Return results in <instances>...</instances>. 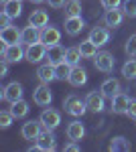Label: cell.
Returning <instances> with one entry per match:
<instances>
[{"instance_id": "cell-8", "label": "cell", "mask_w": 136, "mask_h": 152, "mask_svg": "<svg viewBox=\"0 0 136 152\" xmlns=\"http://www.w3.org/2000/svg\"><path fill=\"white\" fill-rule=\"evenodd\" d=\"M2 99L8 102V104H14V102L23 99V85H21L18 81L8 83V85L2 89Z\"/></svg>"}, {"instance_id": "cell-22", "label": "cell", "mask_w": 136, "mask_h": 152, "mask_svg": "<svg viewBox=\"0 0 136 152\" xmlns=\"http://www.w3.org/2000/svg\"><path fill=\"white\" fill-rule=\"evenodd\" d=\"M100 91H102L106 97H110V99H112L116 94H120V81H118V79H114V77H110V79H106V81L102 83Z\"/></svg>"}, {"instance_id": "cell-9", "label": "cell", "mask_w": 136, "mask_h": 152, "mask_svg": "<svg viewBox=\"0 0 136 152\" xmlns=\"http://www.w3.org/2000/svg\"><path fill=\"white\" fill-rule=\"evenodd\" d=\"M33 102L37 105H49L53 102V94L49 89V83H41L37 89L33 91Z\"/></svg>"}, {"instance_id": "cell-10", "label": "cell", "mask_w": 136, "mask_h": 152, "mask_svg": "<svg viewBox=\"0 0 136 152\" xmlns=\"http://www.w3.org/2000/svg\"><path fill=\"white\" fill-rule=\"evenodd\" d=\"M43 130L45 128H43L41 120H29L26 124H23V138L24 140H37Z\"/></svg>"}, {"instance_id": "cell-39", "label": "cell", "mask_w": 136, "mask_h": 152, "mask_svg": "<svg viewBox=\"0 0 136 152\" xmlns=\"http://www.w3.org/2000/svg\"><path fill=\"white\" fill-rule=\"evenodd\" d=\"M10 18L12 16H8L6 12L2 10V14H0V26H10Z\"/></svg>"}, {"instance_id": "cell-29", "label": "cell", "mask_w": 136, "mask_h": 152, "mask_svg": "<svg viewBox=\"0 0 136 152\" xmlns=\"http://www.w3.org/2000/svg\"><path fill=\"white\" fill-rule=\"evenodd\" d=\"M81 59H83V55H81V51H79V47H71V49H67V55H65V61H67L71 67H75L77 63H79Z\"/></svg>"}, {"instance_id": "cell-31", "label": "cell", "mask_w": 136, "mask_h": 152, "mask_svg": "<svg viewBox=\"0 0 136 152\" xmlns=\"http://www.w3.org/2000/svg\"><path fill=\"white\" fill-rule=\"evenodd\" d=\"M55 69H57V79H69V75H71V69H73V67L65 61V63H59Z\"/></svg>"}, {"instance_id": "cell-17", "label": "cell", "mask_w": 136, "mask_h": 152, "mask_svg": "<svg viewBox=\"0 0 136 152\" xmlns=\"http://www.w3.org/2000/svg\"><path fill=\"white\" fill-rule=\"evenodd\" d=\"M83 26H85V23H83V18H81V16L65 18V33H67L69 37H77L81 31H83Z\"/></svg>"}, {"instance_id": "cell-4", "label": "cell", "mask_w": 136, "mask_h": 152, "mask_svg": "<svg viewBox=\"0 0 136 152\" xmlns=\"http://www.w3.org/2000/svg\"><path fill=\"white\" fill-rule=\"evenodd\" d=\"M93 65H96V69L102 71V73H112L114 65H116V59H114L112 53H108V51H100V53L93 57Z\"/></svg>"}, {"instance_id": "cell-28", "label": "cell", "mask_w": 136, "mask_h": 152, "mask_svg": "<svg viewBox=\"0 0 136 152\" xmlns=\"http://www.w3.org/2000/svg\"><path fill=\"white\" fill-rule=\"evenodd\" d=\"M73 16H81L79 0H67V4H65V18H73Z\"/></svg>"}, {"instance_id": "cell-18", "label": "cell", "mask_w": 136, "mask_h": 152, "mask_svg": "<svg viewBox=\"0 0 136 152\" xmlns=\"http://www.w3.org/2000/svg\"><path fill=\"white\" fill-rule=\"evenodd\" d=\"M128 104H130V97L126 94H116L112 97V114H126L128 110Z\"/></svg>"}, {"instance_id": "cell-25", "label": "cell", "mask_w": 136, "mask_h": 152, "mask_svg": "<svg viewBox=\"0 0 136 152\" xmlns=\"http://www.w3.org/2000/svg\"><path fill=\"white\" fill-rule=\"evenodd\" d=\"M130 148H132V146H130V142L126 140L124 136H116V138H112V142H110V150L112 152H128L130 150Z\"/></svg>"}, {"instance_id": "cell-36", "label": "cell", "mask_w": 136, "mask_h": 152, "mask_svg": "<svg viewBox=\"0 0 136 152\" xmlns=\"http://www.w3.org/2000/svg\"><path fill=\"white\" fill-rule=\"evenodd\" d=\"M126 116H128V118H134V120H136V99H130L128 110H126Z\"/></svg>"}, {"instance_id": "cell-33", "label": "cell", "mask_w": 136, "mask_h": 152, "mask_svg": "<svg viewBox=\"0 0 136 152\" xmlns=\"http://www.w3.org/2000/svg\"><path fill=\"white\" fill-rule=\"evenodd\" d=\"M124 51H126V55H128V57H136V33L128 37Z\"/></svg>"}, {"instance_id": "cell-16", "label": "cell", "mask_w": 136, "mask_h": 152, "mask_svg": "<svg viewBox=\"0 0 136 152\" xmlns=\"http://www.w3.org/2000/svg\"><path fill=\"white\" fill-rule=\"evenodd\" d=\"M41 41V28H37L33 24H29V26H24L23 28V39H21V43L23 45H35V43H39Z\"/></svg>"}, {"instance_id": "cell-14", "label": "cell", "mask_w": 136, "mask_h": 152, "mask_svg": "<svg viewBox=\"0 0 136 152\" xmlns=\"http://www.w3.org/2000/svg\"><path fill=\"white\" fill-rule=\"evenodd\" d=\"M104 97H106V95H104L102 91H100V94H98V91H90L87 97H85L87 110H91L93 114H100V112L104 110Z\"/></svg>"}, {"instance_id": "cell-30", "label": "cell", "mask_w": 136, "mask_h": 152, "mask_svg": "<svg viewBox=\"0 0 136 152\" xmlns=\"http://www.w3.org/2000/svg\"><path fill=\"white\" fill-rule=\"evenodd\" d=\"M122 75H124L126 79H136V61L134 59H130V61H126L124 67H122Z\"/></svg>"}, {"instance_id": "cell-5", "label": "cell", "mask_w": 136, "mask_h": 152, "mask_svg": "<svg viewBox=\"0 0 136 152\" xmlns=\"http://www.w3.org/2000/svg\"><path fill=\"white\" fill-rule=\"evenodd\" d=\"M47 45L43 41H39V43H35V45H29L26 47V53H24V59L26 61H31V63H39L41 59H47Z\"/></svg>"}, {"instance_id": "cell-19", "label": "cell", "mask_w": 136, "mask_h": 152, "mask_svg": "<svg viewBox=\"0 0 136 152\" xmlns=\"http://www.w3.org/2000/svg\"><path fill=\"white\" fill-rule=\"evenodd\" d=\"M90 41H93L98 47H102V45H106L110 41V31L102 28V26H96V28H91V33H90Z\"/></svg>"}, {"instance_id": "cell-21", "label": "cell", "mask_w": 136, "mask_h": 152, "mask_svg": "<svg viewBox=\"0 0 136 152\" xmlns=\"http://www.w3.org/2000/svg\"><path fill=\"white\" fill-rule=\"evenodd\" d=\"M83 136H85V128H83V124H81V122L75 120V122H71V124L67 126V138H69V140L79 142Z\"/></svg>"}, {"instance_id": "cell-2", "label": "cell", "mask_w": 136, "mask_h": 152, "mask_svg": "<svg viewBox=\"0 0 136 152\" xmlns=\"http://www.w3.org/2000/svg\"><path fill=\"white\" fill-rule=\"evenodd\" d=\"M57 146V136L53 130H43L41 134H39V138H37V144L31 146L29 150H43V152H51L55 150Z\"/></svg>"}, {"instance_id": "cell-13", "label": "cell", "mask_w": 136, "mask_h": 152, "mask_svg": "<svg viewBox=\"0 0 136 152\" xmlns=\"http://www.w3.org/2000/svg\"><path fill=\"white\" fill-rule=\"evenodd\" d=\"M124 10L118 6V8H112V10L106 12V16H104V23H106V26L108 28H116V26H120L122 24V20H124Z\"/></svg>"}, {"instance_id": "cell-37", "label": "cell", "mask_w": 136, "mask_h": 152, "mask_svg": "<svg viewBox=\"0 0 136 152\" xmlns=\"http://www.w3.org/2000/svg\"><path fill=\"white\" fill-rule=\"evenodd\" d=\"M47 2L51 8H65V4H67V0H47Z\"/></svg>"}, {"instance_id": "cell-24", "label": "cell", "mask_w": 136, "mask_h": 152, "mask_svg": "<svg viewBox=\"0 0 136 152\" xmlns=\"http://www.w3.org/2000/svg\"><path fill=\"white\" fill-rule=\"evenodd\" d=\"M29 104L24 102V99H18V102H14V104H10V114L14 116V120H21V118H24L26 114H29Z\"/></svg>"}, {"instance_id": "cell-11", "label": "cell", "mask_w": 136, "mask_h": 152, "mask_svg": "<svg viewBox=\"0 0 136 152\" xmlns=\"http://www.w3.org/2000/svg\"><path fill=\"white\" fill-rule=\"evenodd\" d=\"M65 55H67V49H63L61 45H51L47 49V63L57 67L59 63H65Z\"/></svg>"}, {"instance_id": "cell-35", "label": "cell", "mask_w": 136, "mask_h": 152, "mask_svg": "<svg viewBox=\"0 0 136 152\" xmlns=\"http://www.w3.org/2000/svg\"><path fill=\"white\" fill-rule=\"evenodd\" d=\"M102 2V6L106 10H112V8H118L120 4H122V0H100Z\"/></svg>"}, {"instance_id": "cell-20", "label": "cell", "mask_w": 136, "mask_h": 152, "mask_svg": "<svg viewBox=\"0 0 136 152\" xmlns=\"http://www.w3.org/2000/svg\"><path fill=\"white\" fill-rule=\"evenodd\" d=\"M73 87H81V85H85V81H87V73H85V69H81V67H73L71 69V75H69L67 79Z\"/></svg>"}, {"instance_id": "cell-3", "label": "cell", "mask_w": 136, "mask_h": 152, "mask_svg": "<svg viewBox=\"0 0 136 152\" xmlns=\"http://www.w3.org/2000/svg\"><path fill=\"white\" fill-rule=\"evenodd\" d=\"M24 53H26V49H23V43H18V45H4L2 43V53L0 55L8 63H18L21 59H24Z\"/></svg>"}, {"instance_id": "cell-6", "label": "cell", "mask_w": 136, "mask_h": 152, "mask_svg": "<svg viewBox=\"0 0 136 152\" xmlns=\"http://www.w3.org/2000/svg\"><path fill=\"white\" fill-rule=\"evenodd\" d=\"M39 120H41V124H43L45 130H55L61 124V114L57 110H53V107H47V110H43V114H41Z\"/></svg>"}, {"instance_id": "cell-41", "label": "cell", "mask_w": 136, "mask_h": 152, "mask_svg": "<svg viewBox=\"0 0 136 152\" xmlns=\"http://www.w3.org/2000/svg\"><path fill=\"white\" fill-rule=\"evenodd\" d=\"M31 2H35V4H41V2H45V0H31Z\"/></svg>"}, {"instance_id": "cell-34", "label": "cell", "mask_w": 136, "mask_h": 152, "mask_svg": "<svg viewBox=\"0 0 136 152\" xmlns=\"http://www.w3.org/2000/svg\"><path fill=\"white\" fill-rule=\"evenodd\" d=\"M12 120H14V116L10 114V110H4V112H0V128H10Z\"/></svg>"}, {"instance_id": "cell-38", "label": "cell", "mask_w": 136, "mask_h": 152, "mask_svg": "<svg viewBox=\"0 0 136 152\" xmlns=\"http://www.w3.org/2000/svg\"><path fill=\"white\" fill-rule=\"evenodd\" d=\"M63 150H65V152H79V150H81V146L77 144V142H73V140H71V142L67 144V146L63 148Z\"/></svg>"}, {"instance_id": "cell-42", "label": "cell", "mask_w": 136, "mask_h": 152, "mask_svg": "<svg viewBox=\"0 0 136 152\" xmlns=\"http://www.w3.org/2000/svg\"><path fill=\"white\" fill-rule=\"evenodd\" d=\"M0 2H2V6H4V4H8V2H10V0H0Z\"/></svg>"}, {"instance_id": "cell-23", "label": "cell", "mask_w": 136, "mask_h": 152, "mask_svg": "<svg viewBox=\"0 0 136 152\" xmlns=\"http://www.w3.org/2000/svg\"><path fill=\"white\" fill-rule=\"evenodd\" d=\"M29 24H33L37 28L47 26L49 24V14H47V10H33L31 16H29Z\"/></svg>"}, {"instance_id": "cell-15", "label": "cell", "mask_w": 136, "mask_h": 152, "mask_svg": "<svg viewBox=\"0 0 136 152\" xmlns=\"http://www.w3.org/2000/svg\"><path fill=\"white\" fill-rule=\"evenodd\" d=\"M37 77H39V81L41 83H51L57 79V69L55 65H51V63H45V65H41L39 69H37Z\"/></svg>"}, {"instance_id": "cell-27", "label": "cell", "mask_w": 136, "mask_h": 152, "mask_svg": "<svg viewBox=\"0 0 136 152\" xmlns=\"http://www.w3.org/2000/svg\"><path fill=\"white\" fill-rule=\"evenodd\" d=\"M79 51H81V55H83L85 59H93L96 55H98V45L87 39V41H83V43L79 45Z\"/></svg>"}, {"instance_id": "cell-26", "label": "cell", "mask_w": 136, "mask_h": 152, "mask_svg": "<svg viewBox=\"0 0 136 152\" xmlns=\"http://www.w3.org/2000/svg\"><path fill=\"white\" fill-rule=\"evenodd\" d=\"M4 12L12 18H18L23 12V0H10L8 4H4Z\"/></svg>"}, {"instance_id": "cell-7", "label": "cell", "mask_w": 136, "mask_h": 152, "mask_svg": "<svg viewBox=\"0 0 136 152\" xmlns=\"http://www.w3.org/2000/svg\"><path fill=\"white\" fill-rule=\"evenodd\" d=\"M23 39V31H18L16 26H2L0 28V41L4 45H18Z\"/></svg>"}, {"instance_id": "cell-1", "label": "cell", "mask_w": 136, "mask_h": 152, "mask_svg": "<svg viewBox=\"0 0 136 152\" xmlns=\"http://www.w3.org/2000/svg\"><path fill=\"white\" fill-rule=\"evenodd\" d=\"M63 107H65V112H67L69 116H73V118H79L87 112V104L81 102V97H77L75 94L67 95V97L63 99Z\"/></svg>"}, {"instance_id": "cell-32", "label": "cell", "mask_w": 136, "mask_h": 152, "mask_svg": "<svg viewBox=\"0 0 136 152\" xmlns=\"http://www.w3.org/2000/svg\"><path fill=\"white\" fill-rule=\"evenodd\" d=\"M122 10H124V14L128 18H136V0H124Z\"/></svg>"}, {"instance_id": "cell-40", "label": "cell", "mask_w": 136, "mask_h": 152, "mask_svg": "<svg viewBox=\"0 0 136 152\" xmlns=\"http://www.w3.org/2000/svg\"><path fill=\"white\" fill-rule=\"evenodd\" d=\"M6 73H8V61L2 59V65H0V77H6Z\"/></svg>"}, {"instance_id": "cell-12", "label": "cell", "mask_w": 136, "mask_h": 152, "mask_svg": "<svg viewBox=\"0 0 136 152\" xmlns=\"http://www.w3.org/2000/svg\"><path fill=\"white\" fill-rule=\"evenodd\" d=\"M41 41L45 43L47 47L59 45V41H61V31H59L57 26H43V28H41Z\"/></svg>"}]
</instances>
